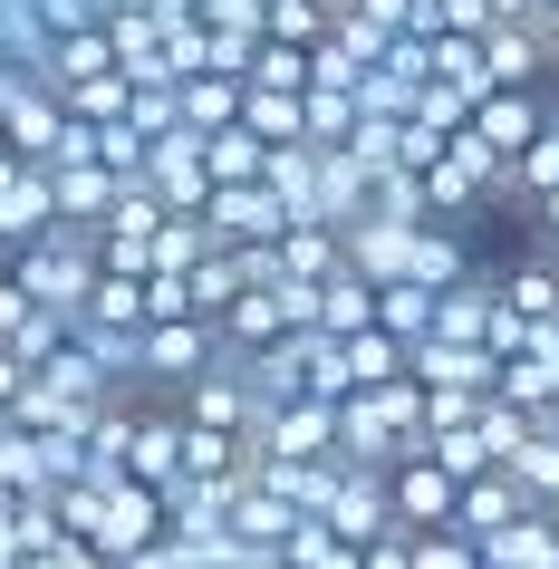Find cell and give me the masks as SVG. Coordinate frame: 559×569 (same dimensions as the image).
Returning <instances> with one entry per match:
<instances>
[{
	"label": "cell",
	"mask_w": 559,
	"mask_h": 569,
	"mask_svg": "<svg viewBox=\"0 0 559 569\" xmlns=\"http://www.w3.org/2000/svg\"><path fill=\"white\" fill-rule=\"evenodd\" d=\"M117 569H193V540H146V550H136V560H117Z\"/></svg>",
	"instance_id": "f35d334b"
},
{
	"label": "cell",
	"mask_w": 559,
	"mask_h": 569,
	"mask_svg": "<svg viewBox=\"0 0 559 569\" xmlns=\"http://www.w3.org/2000/svg\"><path fill=\"white\" fill-rule=\"evenodd\" d=\"M39 232H59V193H49V164H20V174L0 183V261Z\"/></svg>",
	"instance_id": "2e32d148"
},
{
	"label": "cell",
	"mask_w": 559,
	"mask_h": 569,
	"mask_svg": "<svg viewBox=\"0 0 559 569\" xmlns=\"http://www.w3.org/2000/svg\"><path fill=\"white\" fill-rule=\"evenodd\" d=\"M357 126H367V107L348 88H309V146H348Z\"/></svg>",
	"instance_id": "836d02e7"
},
{
	"label": "cell",
	"mask_w": 559,
	"mask_h": 569,
	"mask_svg": "<svg viewBox=\"0 0 559 569\" xmlns=\"http://www.w3.org/2000/svg\"><path fill=\"white\" fill-rule=\"evenodd\" d=\"M550 183H559V97H550V126H540V146H530L521 154V164H511V203H540V193H550Z\"/></svg>",
	"instance_id": "4dcf8cb0"
},
{
	"label": "cell",
	"mask_w": 559,
	"mask_h": 569,
	"mask_svg": "<svg viewBox=\"0 0 559 569\" xmlns=\"http://www.w3.org/2000/svg\"><path fill=\"white\" fill-rule=\"evenodd\" d=\"M550 30H540V20H492V30H482V68H492V88H540V78H550Z\"/></svg>",
	"instance_id": "9a60e30c"
},
{
	"label": "cell",
	"mask_w": 559,
	"mask_h": 569,
	"mask_svg": "<svg viewBox=\"0 0 559 569\" xmlns=\"http://www.w3.org/2000/svg\"><path fill=\"white\" fill-rule=\"evenodd\" d=\"M492 319H501V270H472L463 290H443L435 338H453V348H492Z\"/></svg>",
	"instance_id": "d6986e66"
},
{
	"label": "cell",
	"mask_w": 559,
	"mask_h": 569,
	"mask_svg": "<svg viewBox=\"0 0 559 569\" xmlns=\"http://www.w3.org/2000/svg\"><path fill=\"white\" fill-rule=\"evenodd\" d=\"M435 309H443V290H425V280H386V290H377V329L406 338V348H425V338H435Z\"/></svg>",
	"instance_id": "cb8c5ba5"
},
{
	"label": "cell",
	"mask_w": 559,
	"mask_h": 569,
	"mask_svg": "<svg viewBox=\"0 0 559 569\" xmlns=\"http://www.w3.org/2000/svg\"><path fill=\"white\" fill-rule=\"evenodd\" d=\"M241 97H251V78L203 68V78H183V126H193V136H222V126H241Z\"/></svg>",
	"instance_id": "603a6c76"
},
{
	"label": "cell",
	"mask_w": 559,
	"mask_h": 569,
	"mask_svg": "<svg viewBox=\"0 0 559 569\" xmlns=\"http://www.w3.org/2000/svg\"><path fill=\"white\" fill-rule=\"evenodd\" d=\"M492 20H540V0H482Z\"/></svg>",
	"instance_id": "b9f144b4"
},
{
	"label": "cell",
	"mask_w": 559,
	"mask_h": 569,
	"mask_svg": "<svg viewBox=\"0 0 559 569\" xmlns=\"http://www.w3.org/2000/svg\"><path fill=\"white\" fill-rule=\"evenodd\" d=\"M261 39L319 49V39H338V10H328V0H270V30H261Z\"/></svg>",
	"instance_id": "1f68e13d"
},
{
	"label": "cell",
	"mask_w": 559,
	"mask_h": 569,
	"mask_svg": "<svg viewBox=\"0 0 559 569\" xmlns=\"http://www.w3.org/2000/svg\"><path fill=\"white\" fill-rule=\"evenodd\" d=\"M319 329H328V338L377 329V280H367V270H338V280H319Z\"/></svg>",
	"instance_id": "484cf974"
},
{
	"label": "cell",
	"mask_w": 559,
	"mask_h": 569,
	"mask_svg": "<svg viewBox=\"0 0 559 569\" xmlns=\"http://www.w3.org/2000/svg\"><path fill=\"white\" fill-rule=\"evenodd\" d=\"M164 222H174V203H164L154 183H126L117 212L97 222V261H107V270H154V241H164Z\"/></svg>",
	"instance_id": "8992f818"
},
{
	"label": "cell",
	"mask_w": 559,
	"mask_h": 569,
	"mask_svg": "<svg viewBox=\"0 0 559 569\" xmlns=\"http://www.w3.org/2000/svg\"><path fill=\"white\" fill-rule=\"evenodd\" d=\"M203 222H212V241H232V251L290 232V212H280V193H270V183H222V193L203 203Z\"/></svg>",
	"instance_id": "9c48e42d"
},
{
	"label": "cell",
	"mask_w": 559,
	"mask_h": 569,
	"mask_svg": "<svg viewBox=\"0 0 559 569\" xmlns=\"http://www.w3.org/2000/svg\"><path fill=\"white\" fill-rule=\"evenodd\" d=\"M328 10H348V0H328Z\"/></svg>",
	"instance_id": "f6af8a7d"
},
{
	"label": "cell",
	"mask_w": 559,
	"mask_h": 569,
	"mask_svg": "<svg viewBox=\"0 0 559 569\" xmlns=\"http://www.w3.org/2000/svg\"><path fill=\"white\" fill-rule=\"evenodd\" d=\"M222 358H232V348H222V329H212V319H154L136 387H146V396H183L193 377H212Z\"/></svg>",
	"instance_id": "3957f363"
},
{
	"label": "cell",
	"mask_w": 559,
	"mask_h": 569,
	"mask_svg": "<svg viewBox=\"0 0 559 569\" xmlns=\"http://www.w3.org/2000/svg\"><path fill=\"white\" fill-rule=\"evenodd\" d=\"M241 569H290V550H251V560H241Z\"/></svg>",
	"instance_id": "7bdbcfd3"
},
{
	"label": "cell",
	"mask_w": 559,
	"mask_h": 569,
	"mask_svg": "<svg viewBox=\"0 0 559 569\" xmlns=\"http://www.w3.org/2000/svg\"><path fill=\"white\" fill-rule=\"evenodd\" d=\"M511 473H521V492H530L540 511H559V425H540V435L511 453Z\"/></svg>",
	"instance_id": "f546056e"
},
{
	"label": "cell",
	"mask_w": 559,
	"mask_h": 569,
	"mask_svg": "<svg viewBox=\"0 0 559 569\" xmlns=\"http://www.w3.org/2000/svg\"><path fill=\"white\" fill-rule=\"evenodd\" d=\"M30 319H39V300H30V290H20V270L0 261V338H20V329H30Z\"/></svg>",
	"instance_id": "74e56055"
},
{
	"label": "cell",
	"mask_w": 559,
	"mask_h": 569,
	"mask_svg": "<svg viewBox=\"0 0 559 569\" xmlns=\"http://www.w3.org/2000/svg\"><path fill=\"white\" fill-rule=\"evenodd\" d=\"M49 88H78V78H117V39H107V20H88V30H59L49 39V68H39Z\"/></svg>",
	"instance_id": "ffe728a7"
},
{
	"label": "cell",
	"mask_w": 559,
	"mask_h": 569,
	"mask_svg": "<svg viewBox=\"0 0 559 569\" xmlns=\"http://www.w3.org/2000/svg\"><path fill=\"white\" fill-rule=\"evenodd\" d=\"M530 232H540V241H559V183L540 193V203H530Z\"/></svg>",
	"instance_id": "60d3db41"
},
{
	"label": "cell",
	"mask_w": 559,
	"mask_h": 569,
	"mask_svg": "<svg viewBox=\"0 0 559 569\" xmlns=\"http://www.w3.org/2000/svg\"><path fill=\"white\" fill-rule=\"evenodd\" d=\"M49 193H59V222H68V232H97V222L117 212L126 174H117V164H49Z\"/></svg>",
	"instance_id": "e0dca14e"
},
{
	"label": "cell",
	"mask_w": 559,
	"mask_h": 569,
	"mask_svg": "<svg viewBox=\"0 0 559 569\" xmlns=\"http://www.w3.org/2000/svg\"><path fill=\"white\" fill-rule=\"evenodd\" d=\"M501 309L530 319V329H559V261H550V251H530V261L501 270Z\"/></svg>",
	"instance_id": "44dd1931"
},
{
	"label": "cell",
	"mask_w": 559,
	"mask_h": 569,
	"mask_svg": "<svg viewBox=\"0 0 559 569\" xmlns=\"http://www.w3.org/2000/svg\"><path fill=\"white\" fill-rule=\"evenodd\" d=\"M10 270H20V290H30L39 309H68V319H78V309H88V290L97 280H107V261H97V232H39V241H20V251H10Z\"/></svg>",
	"instance_id": "7a4b0ae2"
},
{
	"label": "cell",
	"mask_w": 559,
	"mask_h": 569,
	"mask_svg": "<svg viewBox=\"0 0 559 569\" xmlns=\"http://www.w3.org/2000/svg\"><path fill=\"white\" fill-rule=\"evenodd\" d=\"M386 502H396V531H453L463 473L435 463V453H406V463H386Z\"/></svg>",
	"instance_id": "5b68a950"
},
{
	"label": "cell",
	"mask_w": 559,
	"mask_h": 569,
	"mask_svg": "<svg viewBox=\"0 0 559 569\" xmlns=\"http://www.w3.org/2000/svg\"><path fill=\"white\" fill-rule=\"evenodd\" d=\"M174 521H164V492L154 482H107V531H97V550L107 560H136L146 540H164Z\"/></svg>",
	"instance_id": "5bb4252c"
},
{
	"label": "cell",
	"mask_w": 559,
	"mask_h": 569,
	"mask_svg": "<svg viewBox=\"0 0 559 569\" xmlns=\"http://www.w3.org/2000/svg\"><path fill=\"white\" fill-rule=\"evenodd\" d=\"M492 569H559V511H521L501 540H482Z\"/></svg>",
	"instance_id": "d4e9b609"
},
{
	"label": "cell",
	"mask_w": 559,
	"mask_h": 569,
	"mask_svg": "<svg viewBox=\"0 0 559 569\" xmlns=\"http://www.w3.org/2000/svg\"><path fill=\"white\" fill-rule=\"evenodd\" d=\"M406 280H425V290H463V280H472V251H463V232H453V222H415Z\"/></svg>",
	"instance_id": "7402d4cb"
},
{
	"label": "cell",
	"mask_w": 559,
	"mask_h": 569,
	"mask_svg": "<svg viewBox=\"0 0 559 569\" xmlns=\"http://www.w3.org/2000/svg\"><path fill=\"white\" fill-rule=\"evenodd\" d=\"M521 511H540V502H530V492H521V473L501 463V473H472V482H463V511H453V531H472V540H501L511 521H521Z\"/></svg>",
	"instance_id": "ac0fdd59"
},
{
	"label": "cell",
	"mask_w": 559,
	"mask_h": 569,
	"mask_svg": "<svg viewBox=\"0 0 559 569\" xmlns=\"http://www.w3.org/2000/svg\"><path fill=\"white\" fill-rule=\"evenodd\" d=\"M540 126H550V97L540 88H492L482 107H472V136H482L501 164H521V154L540 146Z\"/></svg>",
	"instance_id": "ba28073f"
},
{
	"label": "cell",
	"mask_w": 559,
	"mask_h": 569,
	"mask_svg": "<svg viewBox=\"0 0 559 569\" xmlns=\"http://www.w3.org/2000/svg\"><path fill=\"white\" fill-rule=\"evenodd\" d=\"M348 270V232L338 222H290V232L270 241V280H299V290H319Z\"/></svg>",
	"instance_id": "4fadbf2b"
},
{
	"label": "cell",
	"mask_w": 559,
	"mask_h": 569,
	"mask_svg": "<svg viewBox=\"0 0 559 569\" xmlns=\"http://www.w3.org/2000/svg\"><path fill=\"white\" fill-rule=\"evenodd\" d=\"M146 183H154L174 212H203L212 193H222V183H212V154H203V136H193V126H183V136H164V146L146 154Z\"/></svg>",
	"instance_id": "30bf717a"
},
{
	"label": "cell",
	"mask_w": 559,
	"mask_h": 569,
	"mask_svg": "<svg viewBox=\"0 0 559 569\" xmlns=\"http://www.w3.org/2000/svg\"><path fill=\"white\" fill-rule=\"evenodd\" d=\"M338 453L348 463H406V453H425V377L348 396L338 406Z\"/></svg>",
	"instance_id": "6da1fadb"
},
{
	"label": "cell",
	"mask_w": 559,
	"mask_h": 569,
	"mask_svg": "<svg viewBox=\"0 0 559 569\" xmlns=\"http://www.w3.org/2000/svg\"><path fill=\"white\" fill-rule=\"evenodd\" d=\"M251 88H290V97H309V49H290V39H261V49H251Z\"/></svg>",
	"instance_id": "e575fe53"
},
{
	"label": "cell",
	"mask_w": 559,
	"mask_h": 569,
	"mask_svg": "<svg viewBox=\"0 0 559 569\" xmlns=\"http://www.w3.org/2000/svg\"><path fill=\"white\" fill-rule=\"evenodd\" d=\"M30 377H39V367L20 358V348H10V338H0V416H10V406H20V396H30Z\"/></svg>",
	"instance_id": "ab89813d"
},
{
	"label": "cell",
	"mask_w": 559,
	"mask_h": 569,
	"mask_svg": "<svg viewBox=\"0 0 559 569\" xmlns=\"http://www.w3.org/2000/svg\"><path fill=\"white\" fill-rule=\"evenodd\" d=\"M251 453H261V463H328V453H338V406H328V396L261 406V425H251Z\"/></svg>",
	"instance_id": "277c9868"
},
{
	"label": "cell",
	"mask_w": 559,
	"mask_h": 569,
	"mask_svg": "<svg viewBox=\"0 0 559 569\" xmlns=\"http://www.w3.org/2000/svg\"><path fill=\"white\" fill-rule=\"evenodd\" d=\"M328 531H338V540H386V531H396L386 463H348V473H338V492H328Z\"/></svg>",
	"instance_id": "7c38bea8"
},
{
	"label": "cell",
	"mask_w": 559,
	"mask_h": 569,
	"mask_svg": "<svg viewBox=\"0 0 559 569\" xmlns=\"http://www.w3.org/2000/svg\"><path fill=\"white\" fill-rule=\"evenodd\" d=\"M126 482H154V492H174V482H183V406H174V396H164V406L146 396V416H136V453H126Z\"/></svg>",
	"instance_id": "8fae6325"
},
{
	"label": "cell",
	"mask_w": 559,
	"mask_h": 569,
	"mask_svg": "<svg viewBox=\"0 0 559 569\" xmlns=\"http://www.w3.org/2000/svg\"><path fill=\"white\" fill-rule=\"evenodd\" d=\"M78 319H97V329H146V270H107Z\"/></svg>",
	"instance_id": "83f0119b"
},
{
	"label": "cell",
	"mask_w": 559,
	"mask_h": 569,
	"mask_svg": "<svg viewBox=\"0 0 559 569\" xmlns=\"http://www.w3.org/2000/svg\"><path fill=\"white\" fill-rule=\"evenodd\" d=\"M241 126H251L261 146H309V97H290V88H251V97H241Z\"/></svg>",
	"instance_id": "4316f807"
},
{
	"label": "cell",
	"mask_w": 559,
	"mask_h": 569,
	"mask_svg": "<svg viewBox=\"0 0 559 569\" xmlns=\"http://www.w3.org/2000/svg\"><path fill=\"white\" fill-rule=\"evenodd\" d=\"M415 569H492V550L472 531H415Z\"/></svg>",
	"instance_id": "d590c367"
},
{
	"label": "cell",
	"mask_w": 559,
	"mask_h": 569,
	"mask_svg": "<svg viewBox=\"0 0 559 569\" xmlns=\"http://www.w3.org/2000/svg\"><path fill=\"white\" fill-rule=\"evenodd\" d=\"M0 569H20V550H0Z\"/></svg>",
	"instance_id": "ee69618b"
},
{
	"label": "cell",
	"mask_w": 559,
	"mask_h": 569,
	"mask_svg": "<svg viewBox=\"0 0 559 569\" xmlns=\"http://www.w3.org/2000/svg\"><path fill=\"white\" fill-rule=\"evenodd\" d=\"M174 406H183V425H212V435H251V425H261V387H251L241 358H222L212 377H193Z\"/></svg>",
	"instance_id": "52a82bcc"
},
{
	"label": "cell",
	"mask_w": 559,
	"mask_h": 569,
	"mask_svg": "<svg viewBox=\"0 0 559 569\" xmlns=\"http://www.w3.org/2000/svg\"><path fill=\"white\" fill-rule=\"evenodd\" d=\"M425 453H435V463H453L463 482H472V473H501V453H492V435H482V416H472V425H443Z\"/></svg>",
	"instance_id": "d6a6232c"
},
{
	"label": "cell",
	"mask_w": 559,
	"mask_h": 569,
	"mask_svg": "<svg viewBox=\"0 0 559 569\" xmlns=\"http://www.w3.org/2000/svg\"><path fill=\"white\" fill-rule=\"evenodd\" d=\"M203 154H212V183H261V174H270V146L251 136V126H222V136H203Z\"/></svg>",
	"instance_id": "f1b7e54d"
},
{
	"label": "cell",
	"mask_w": 559,
	"mask_h": 569,
	"mask_svg": "<svg viewBox=\"0 0 559 569\" xmlns=\"http://www.w3.org/2000/svg\"><path fill=\"white\" fill-rule=\"evenodd\" d=\"M203 20H212V30H241V39H261V30H270V0H203Z\"/></svg>",
	"instance_id": "8d00e7d4"
}]
</instances>
